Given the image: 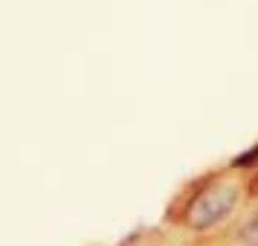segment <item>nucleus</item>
Instances as JSON below:
<instances>
[{
	"label": "nucleus",
	"instance_id": "nucleus-1",
	"mask_svg": "<svg viewBox=\"0 0 258 246\" xmlns=\"http://www.w3.org/2000/svg\"><path fill=\"white\" fill-rule=\"evenodd\" d=\"M235 200H238V188L229 183H215V186L203 188L186 211V226L188 229H212L232 211Z\"/></svg>",
	"mask_w": 258,
	"mask_h": 246
},
{
	"label": "nucleus",
	"instance_id": "nucleus-2",
	"mask_svg": "<svg viewBox=\"0 0 258 246\" xmlns=\"http://www.w3.org/2000/svg\"><path fill=\"white\" fill-rule=\"evenodd\" d=\"M241 237H244L249 246H258V214L252 217V220L244 226V232H241Z\"/></svg>",
	"mask_w": 258,
	"mask_h": 246
}]
</instances>
